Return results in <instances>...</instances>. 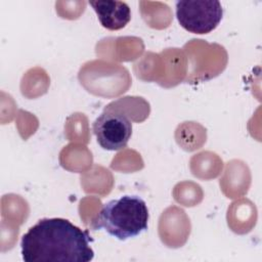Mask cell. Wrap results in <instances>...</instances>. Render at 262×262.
<instances>
[{
	"label": "cell",
	"instance_id": "cell-1",
	"mask_svg": "<svg viewBox=\"0 0 262 262\" xmlns=\"http://www.w3.org/2000/svg\"><path fill=\"white\" fill-rule=\"evenodd\" d=\"M88 230L63 218H43L21 236L20 253L26 262H89L94 251Z\"/></svg>",
	"mask_w": 262,
	"mask_h": 262
},
{
	"label": "cell",
	"instance_id": "cell-2",
	"mask_svg": "<svg viewBox=\"0 0 262 262\" xmlns=\"http://www.w3.org/2000/svg\"><path fill=\"white\" fill-rule=\"evenodd\" d=\"M148 209L137 195H123L105 203L92 222L94 230L103 229L119 241L135 237L148 226Z\"/></svg>",
	"mask_w": 262,
	"mask_h": 262
},
{
	"label": "cell",
	"instance_id": "cell-3",
	"mask_svg": "<svg viewBox=\"0 0 262 262\" xmlns=\"http://www.w3.org/2000/svg\"><path fill=\"white\" fill-rule=\"evenodd\" d=\"M176 17L180 26L194 34H208L215 30L223 16V8L217 0L176 1Z\"/></svg>",
	"mask_w": 262,
	"mask_h": 262
},
{
	"label": "cell",
	"instance_id": "cell-4",
	"mask_svg": "<svg viewBox=\"0 0 262 262\" xmlns=\"http://www.w3.org/2000/svg\"><path fill=\"white\" fill-rule=\"evenodd\" d=\"M92 130L103 149L120 150L132 135V123L125 115L105 110L93 122Z\"/></svg>",
	"mask_w": 262,
	"mask_h": 262
},
{
	"label": "cell",
	"instance_id": "cell-5",
	"mask_svg": "<svg viewBox=\"0 0 262 262\" xmlns=\"http://www.w3.org/2000/svg\"><path fill=\"white\" fill-rule=\"evenodd\" d=\"M89 4L96 12L101 26L107 30H121L131 19L130 7L123 1L98 0L89 1Z\"/></svg>",
	"mask_w": 262,
	"mask_h": 262
}]
</instances>
